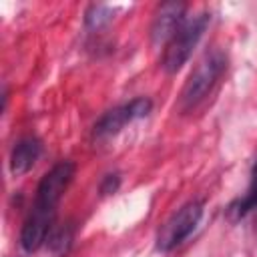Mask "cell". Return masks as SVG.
<instances>
[{"label": "cell", "mask_w": 257, "mask_h": 257, "mask_svg": "<svg viewBox=\"0 0 257 257\" xmlns=\"http://www.w3.org/2000/svg\"><path fill=\"white\" fill-rule=\"evenodd\" d=\"M74 175H76V165L72 161H58L40 179L32 209L26 215L20 229V247L26 253L40 249L48 239L50 231L54 229L56 205L62 199L68 185L72 183Z\"/></svg>", "instance_id": "cell-1"}, {"label": "cell", "mask_w": 257, "mask_h": 257, "mask_svg": "<svg viewBox=\"0 0 257 257\" xmlns=\"http://www.w3.org/2000/svg\"><path fill=\"white\" fill-rule=\"evenodd\" d=\"M227 68V56L223 50H211L207 52L197 66L193 68V72L189 74L183 90H181V98H179V108L183 112H191L193 108H197L215 88V84L221 80L223 72Z\"/></svg>", "instance_id": "cell-2"}, {"label": "cell", "mask_w": 257, "mask_h": 257, "mask_svg": "<svg viewBox=\"0 0 257 257\" xmlns=\"http://www.w3.org/2000/svg\"><path fill=\"white\" fill-rule=\"evenodd\" d=\"M209 20H211V16L207 12L197 14L193 18H187L185 20V24L165 44V52H163V60H161L165 72L175 74V72H179L183 68V64L191 58L195 46L199 44L203 32L207 30Z\"/></svg>", "instance_id": "cell-3"}, {"label": "cell", "mask_w": 257, "mask_h": 257, "mask_svg": "<svg viewBox=\"0 0 257 257\" xmlns=\"http://www.w3.org/2000/svg\"><path fill=\"white\" fill-rule=\"evenodd\" d=\"M203 207H205V203L199 199H193V201L185 203L183 207H179L159 229L157 249L167 253V251H173L175 247H179L197 229V225L203 217Z\"/></svg>", "instance_id": "cell-4"}, {"label": "cell", "mask_w": 257, "mask_h": 257, "mask_svg": "<svg viewBox=\"0 0 257 257\" xmlns=\"http://www.w3.org/2000/svg\"><path fill=\"white\" fill-rule=\"evenodd\" d=\"M153 108V102L147 98V96H139V98H133L131 102H124L120 106H114L110 110H106L96 122H94V137L96 139H108L116 133H120L128 122L137 120V118H143L151 112Z\"/></svg>", "instance_id": "cell-5"}, {"label": "cell", "mask_w": 257, "mask_h": 257, "mask_svg": "<svg viewBox=\"0 0 257 257\" xmlns=\"http://www.w3.org/2000/svg\"><path fill=\"white\" fill-rule=\"evenodd\" d=\"M187 4L185 2H165L155 12L153 24H151V38L155 44H167L175 32L185 24L187 20Z\"/></svg>", "instance_id": "cell-6"}, {"label": "cell", "mask_w": 257, "mask_h": 257, "mask_svg": "<svg viewBox=\"0 0 257 257\" xmlns=\"http://www.w3.org/2000/svg\"><path fill=\"white\" fill-rule=\"evenodd\" d=\"M40 153H42L40 139H36V137H24V139H20L14 145L12 153H10V171L14 175L28 173L34 167V163L38 161Z\"/></svg>", "instance_id": "cell-7"}, {"label": "cell", "mask_w": 257, "mask_h": 257, "mask_svg": "<svg viewBox=\"0 0 257 257\" xmlns=\"http://www.w3.org/2000/svg\"><path fill=\"white\" fill-rule=\"evenodd\" d=\"M255 209H257V161L253 163V169H251V181H249L247 193L241 199H237L235 203H231L227 213H229V217L233 221H239V219L247 217Z\"/></svg>", "instance_id": "cell-8"}, {"label": "cell", "mask_w": 257, "mask_h": 257, "mask_svg": "<svg viewBox=\"0 0 257 257\" xmlns=\"http://www.w3.org/2000/svg\"><path fill=\"white\" fill-rule=\"evenodd\" d=\"M72 239H74V227H72V223H66L60 227H54L46 241H48V247L52 253L66 255L70 245H72Z\"/></svg>", "instance_id": "cell-9"}, {"label": "cell", "mask_w": 257, "mask_h": 257, "mask_svg": "<svg viewBox=\"0 0 257 257\" xmlns=\"http://www.w3.org/2000/svg\"><path fill=\"white\" fill-rule=\"evenodd\" d=\"M118 185H120V177H118V173L104 175V179L100 181V193H102V195H110V193H114V191L118 189Z\"/></svg>", "instance_id": "cell-10"}]
</instances>
